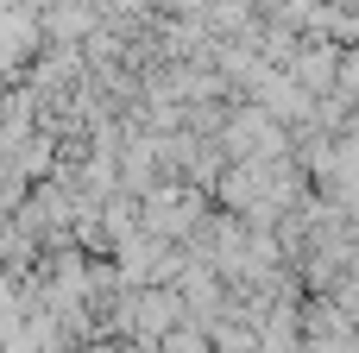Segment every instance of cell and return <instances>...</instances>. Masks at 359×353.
<instances>
[{
	"label": "cell",
	"mask_w": 359,
	"mask_h": 353,
	"mask_svg": "<svg viewBox=\"0 0 359 353\" xmlns=\"http://www.w3.org/2000/svg\"><path fill=\"white\" fill-rule=\"evenodd\" d=\"M44 51V19L25 0H0V76H25Z\"/></svg>",
	"instance_id": "cell-1"
},
{
	"label": "cell",
	"mask_w": 359,
	"mask_h": 353,
	"mask_svg": "<svg viewBox=\"0 0 359 353\" xmlns=\"http://www.w3.org/2000/svg\"><path fill=\"white\" fill-rule=\"evenodd\" d=\"M139 215H145V227H151V234H183V227L196 221V196H189V189H177V183H158V189H145V196H139Z\"/></svg>",
	"instance_id": "cell-2"
},
{
	"label": "cell",
	"mask_w": 359,
	"mask_h": 353,
	"mask_svg": "<svg viewBox=\"0 0 359 353\" xmlns=\"http://www.w3.org/2000/svg\"><path fill=\"white\" fill-rule=\"evenodd\" d=\"M164 6H196V0H164Z\"/></svg>",
	"instance_id": "cell-3"
}]
</instances>
